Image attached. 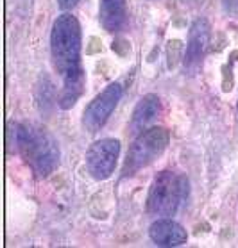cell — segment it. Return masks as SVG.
<instances>
[{"label": "cell", "mask_w": 238, "mask_h": 248, "mask_svg": "<svg viewBox=\"0 0 238 248\" xmlns=\"http://www.w3.org/2000/svg\"><path fill=\"white\" fill-rule=\"evenodd\" d=\"M85 90V70L81 68L77 72L63 75V88L57 98V104L61 109H70L75 106Z\"/></svg>", "instance_id": "8fae6325"}, {"label": "cell", "mask_w": 238, "mask_h": 248, "mask_svg": "<svg viewBox=\"0 0 238 248\" xmlns=\"http://www.w3.org/2000/svg\"><path fill=\"white\" fill-rule=\"evenodd\" d=\"M122 93H124L122 86L119 82H111L88 104L83 114V125L88 132H97L106 125L119 100L122 98Z\"/></svg>", "instance_id": "5b68a950"}, {"label": "cell", "mask_w": 238, "mask_h": 248, "mask_svg": "<svg viewBox=\"0 0 238 248\" xmlns=\"http://www.w3.org/2000/svg\"><path fill=\"white\" fill-rule=\"evenodd\" d=\"M188 179L185 175L165 170L154 177L147 195L149 215L158 218H170L181 209L188 197Z\"/></svg>", "instance_id": "3957f363"}, {"label": "cell", "mask_w": 238, "mask_h": 248, "mask_svg": "<svg viewBox=\"0 0 238 248\" xmlns=\"http://www.w3.org/2000/svg\"><path fill=\"white\" fill-rule=\"evenodd\" d=\"M51 54L54 66L63 75L81 70V25L70 13H61L51 31Z\"/></svg>", "instance_id": "7a4b0ae2"}, {"label": "cell", "mask_w": 238, "mask_h": 248, "mask_svg": "<svg viewBox=\"0 0 238 248\" xmlns=\"http://www.w3.org/2000/svg\"><path fill=\"white\" fill-rule=\"evenodd\" d=\"M77 4H79V0H57V6H59V9H63V11L74 9Z\"/></svg>", "instance_id": "7c38bea8"}, {"label": "cell", "mask_w": 238, "mask_h": 248, "mask_svg": "<svg viewBox=\"0 0 238 248\" xmlns=\"http://www.w3.org/2000/svg\"><path fill=\"white\" fill-rule=\"evenodd\" d=\"M161 111V102L156 95H145L136 104L133 116H131V130L133 132H143L149 129V125L158 118Z\"/></svg>", "instance_id": "9c48e42d"}, {"label": "cell", "mask_w": 238, "mask_h": 248, "mask_svg": "<svg viewBox=\"0 0 238 248\" xmlns=\"http://www.w3.org/2000/svg\"><path fill=\"white\" fill-rule=\"evenodd\" d=\"M149 237L158 247H181L188 241V234L177 221L159 218L149 229Z\"/></svg>", "instance_id": "ba28073f"}, {"label": "cell", "mask_w": 238, "mask_h": 248, "mask_svg": "<svg viewBox=\"0 0 238 248\" xmlns=\"http://www.w3.org/2000/svg\"><path fill=\"white\" fill-rule=\"evenodd\" d=\"M210 36H211V25L206 18L193 20L190 32H188L187 50H185V56H183L185 74L195 75L201 70L203 59L206 56L208 45H210Z\"/></svg>", "instance_id": "52a82bcc"}, {"label": "cell", "mask_w": 238, "mask_h": 248, "mask_svg": "<svg viewBox=\"0 0 238 248\" xmlns=\"http://www.w3.org/2000/svg\"><path fill=\"white\" fill-rule=\"evenodd\" d=\"M120 155V141L102 138L95 141L86 152V168L95 181H106L115 171Z\"/></svg>", "instance_id": "8992f818"}, {"label": "cell", "mask_w": 238, "mask_h": 248, "mask_svg": "<svg viewBox=\"0 0 238 248\" xmlns=\"http://www.w3.org/2000/svg\"><path fill=\"white\" fill-rule=\"evenodd\" d=\"M167 145H169V132L163 127H149L143 132H140L129 148L122 175L127 177L149 166L163 154Z\"/></svg>", "instance_id": "277c9868"}, {"label": "cell", "mask_w": 238, "mask_h": 248, "mask_svg": "<svg viewBox=\"0 0 238 248\" xmlns=\"http://www.w3.org/2000/svg\"><path fill=\"white\" fill-rule=\"evenodd\" d=\"M7 145H15L34 173L45 179L59 166V145L56 138L40 125L9 124Z\"/></svg>", "instance_id": "6da1fadb"}, {"label": "cell", "mask_w": 238, "mask_h": 248, "mask_svg": "<svg viewBox=\"0 0 238 248\" xmlns=\"http://www.w3.org/2000/svg\"><path fill=\"white\" fill-rule=\"evenodd\" d=\"M102 27L109 32H119L127 20V4L125 0H101L99 9Z\"/></svg>", "instance_id": "30bf717a"}]
</instances>
